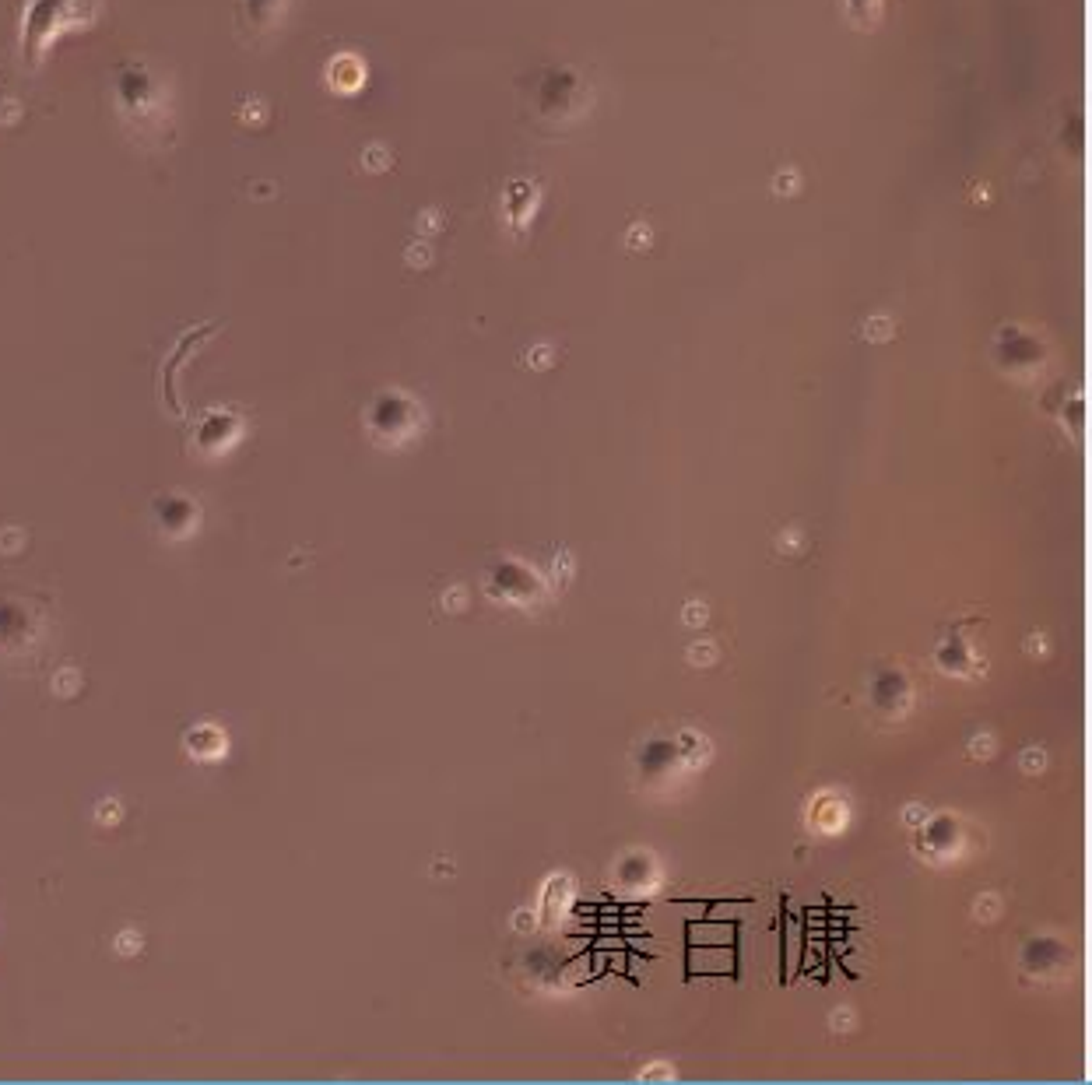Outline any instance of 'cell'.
Wrapping results in <instances>:
<instances>
[{"instance_id": "2", "label": "cell", "mask_w": 1092, "mask_h": 1085, "mask_svg": "<svg viewBox=\"0 0 1092 1085\" xmlns=\"http://www.w3.org/2000/svg\"><path fill=\"white\" fill-rule=\"evenodd\" d=\"M738 942V920H689L685 945H734Z\"/></svg>"}, {"instance_id": "1", "label": "cell", "mask_w": 1092, "mask_h": 1085, "mask_svg": "<svg viewBox=\"0 0 1092 1085\" xmlns=\"http://www.w3.org/2000/svg\"><path fill=\"white\" fill-rule=\"evenodd\" d=\"M685 977H738V952L734 945H689Z\"/></svg>"}, {"instance_id": "3", "label": "cell", "mask_w": 1092, "mask_h": 1085, "mask_svg": "<svg viewBox=\"0 0 1092 1085\" xmlns=\"http://www.w3.org/2000/svg\"><path fill=\"white\" fill-rule=\"evenodd\" d=\"M784 984H791L794 977H798V963H801V952H805V938H801V927L794 924V920H787L784 924Z\"/></svg>"}, {"instance_id": "4", "label": "cell", "mask_w": 1092, "mask_h": 1085, "mask_svg": "<svg viewBox=\"0 0 1092 1085\" xmlns=\"http://www.w3.org/2000/svg\"><path fill=\"white\" fill-rule=\"evenodd\" d=\"M604 970H608V952H604V949H594V952H590V973H587V980L604 977Z\"/></svg>"}]
</instances>
